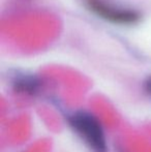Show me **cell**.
Instances as JSON below:
<instances>
[{
	"mask_svg": "<svg viewBox=\"0 0 151 152\" xmlns=\"http://www.w3.org/2000/svg\"><path fill=\"white\" fill-rule=\"evenodd\" d=\"M71 129L93 152H107V141L101 122L88 112H76L69 117Z\"/></svg>",
	"mask_w": 151,
	"mask_h": 152,
	"instance_id": "obj_1",
	"label": "cell"
},
{
	"mask_svg": "<svg viewBox=\"0 0 151 152\" xmlns=\"http://www.w3.org/2000/svg\"><path fill=\"white\" fill-rule=\"evenodd\" d=\"M84 2L90 12L114 24L133 25L141 19V15L138 12L115 5L109 0H84Z\"/></svg>",
	"mask_w": 151,
	"mask_h": 152,
	"instance_id": "obj_2",
	"label": "cell"
},
{
	"mask_svg": "<svg viewBox=\"0 0 151 152\" xmlns=\"http://www.w3.org/2000/svg\"><path fill=\"white\" fill-rule=\"evenodd\" d=\"M39 87V82L34 76L20 75L14 79V88L27 94H34Z\"/></svg>",
	"mask_w": 151,
	"mask_h": 152,
	"instance_id": "obj_3",
	"label": "cell"
},
{
	"mask_svg": "<svg viewBox=\"0 0 151 152\" xmlns=\"http://www.w3.org/2000/svg\"><path fill=\"white\" fill-rule=\"evenodd\" d=\"M144 87H145V90L147 91L148 93H149L150 95H151V77H150V78H148L147 80H146Z\"/></svg>",
	"mask_w": 151,
	"mask_h": 152,
	"instance_id": "obj_4",
	"label": "cell"
}]
</instances>
